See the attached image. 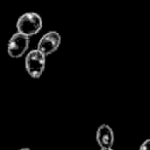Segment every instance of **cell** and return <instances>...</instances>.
Wrapping results in <instances>:
<instances>
[{
	"mask_svg": "<svg viewBox=\"0 0 150 150\" xmlns=\"http://www.w3.org/2000/svg\"><path fill=\"white\" fill-rule=\"evenodd\" d=\"M43 21L42 18L36 13H25L19 18L17 22V31L27 36L38 34L42 29Z\"/></svg>",
	"mask_w": 150,
	"mask_h": 150,
	"instance_id": "cell-1",
	"label": "cell"
},
{
	"mask_svg": "<svg viewBox=\"0 0 150 150\" xmlns=\"http://www.w3.org/2000/svg\"><path fill=\"white\" fill-rule=\"evenodd\" d=\"M46 56L39 50H30L25 58V66L28 74L32 78H39L45 69Z\"/></svg>",
	"mask_w": 150,
	"mask_h": 150,
	"instance_id": "cell-2",
	"label": "cell"
},
{
	"mask_svg": "<svg viewBox=\"0 0 150 150\" xmlns=\"http://www.w3.org/2000/svg\"><path fill=\"white\" fill-rule=\"evenodd\" d=\"M30 45V37L17 31L7 43V54L13 59L21 58L25 54Z\"/></svg>",
	"mask_w": 150,
	"mask_h": 150,
	"instance_id": "cell-3",
	"label": "cell"
},
{
	"mask_svg": "<svg viewBox=\"0 0 150 150\" xmlns=\"http://www.w3.org/2000/svg\"><path fill=\"white\" fill-rule=\"evenodd\" d=\"M62 38L57 31H50L45 33L39 39L37 44V50H39L45 56L54 54L60 47Z\"/></svg>",
	"mask_w": 150,
	"mask_h": 150,
	"instance_id": "cell-4",
	"label": "cell"
},
{
	"mask_svg": "<svg viewBox=\"0 0 150 150\" xmlns=\"http://www.w3.org/2000/svg\"><path fill=\"white\" fill-rule=\"evenodd\" d=\"M96 141L101 149L112 148L114 144V133L108 125H101L96 133Z\"/></svg>",
	"mask_w": 150,
	"mask_h": 150,
	"instance_id": "cell-5",
	"label": "cell"
},
{
	"mask_svg": "<svg viewBox=\"0 0 150 150\" xmlns=\"http://www.w3.org/2000/svg\"><path fill=\"white\" fill-rule=\"evenodd\" d=\"M139 150H150V139H147L141 144Z\"/></svg>",
	"mask_w": 150,
	"mask_h": 150,
	"instance_id": "cell-6",
	"label": "cell"
},
{
	"mask_svg": "<svg viewBox=\"0 0 150 150\" xmlns=\"http://www.w3.org/2000/svg\"><path fill=\"white\" fill-rule=\"evenodd\" d=\"M20 150H31V149H30V148H27V147H26V148H21Z\"/></svg>",
	"mask_w": 150,
	"mask_h": 150,
	"instance_id": "cell-7",
	"label": "cell"
},
{
	"mask_svg": "<svg viewBox=\"0 0 150 150\" xmlns=\"http://www.w3.org/2000/svg\"><path fill=\"white\" fill-rule=\"evenodd\" d=\"M101 150H113L112 148H108V149H101Z\"/></svg>",
	"mask_w": 150,
	"mask_h": 150,
	"instance_id": "cell-8",
	"label": "cell"
}]
</instances>
